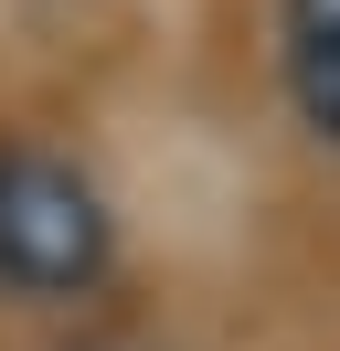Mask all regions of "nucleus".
I'll list each match as a JSON object with an SVG mask.
<instances>
[{"label": "nucleus", "instance_id": "obj_2", "mask_svg": "<svg viewBox=\"0 0 340 351\" xmlns=\"http://www.w3.org/2000/svg\"><path fill=\"white\" fill-rule=\"evenodd\" d=\"M276 75L319 149H340V0H276Z\"/></svg>", "mask_w": 340, "mask_h": 351}, {"label": "nucleus", "instance_id": "obj_1", "mask_svg": "<svg viewBox=\"0 0 340 351\" xmlns=\"http://www.w3.org/2000/svg\"><path fill=\"white\" fill-rule=\"evenodd\" d=\"M117 277V202L85 160L11 138L0 149V298L11 308H75Z\"/></svg>", "mask_w": 340, "mask_h": 351}]
</instances>
